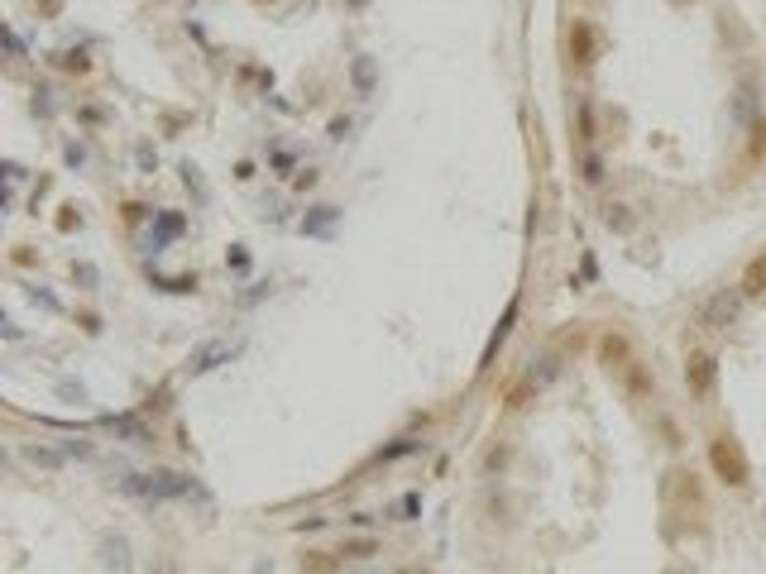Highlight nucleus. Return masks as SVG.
Segmentation results:
<instances>
[{
	"mask_svg": "<svg viewBox=\"0 0 766 574\" xmlns=\"http://www.w3.org/2000/svg\"><path fill=\"white\" fill-rule=\"evenodd\" d=\"M340 551H306L302 555V574H336L340 570Z\"/></svg>",
	"mask_w": 766,
	"mask_h": 574,
	"instance_id": "12",
	"label": "nucleus"
},
{
	"mask_svg": "<svg viewBox=\"0 0 766 574\" xmlns=\"http://www.w3.org/2000/svg\"><path fill=\"white\" fill-rule=\"evenodd\" d=\"M5 44H10V53H15V58H24V44H20L15 30H5Z\"/></svg>",
	"mask_w": 766,
	"mask_h": 574,
	"instance_id": "23",
	"label": "nucleus"
},
{
	"mask_svg": "<svg viewBox=\"0 0 766 574\" xmlns=\"http://www.w3.org/2000/svg\"><path fill=\"white\" fill-rule=\"evenodd\" d=\"M120 493H130L139 502H163V498H192L197 493V479L177 469H149V474H125Z\"/></svg>",
	"mask_w": 766,
	"mask_h": 574,
	"instance_id": "1",
	"label": "nucleus"
},
{
	"mask_svg": "<svg viewBox=\"0 0 766 574\" xmlns=\"http://www.w3.org/2000/svg\"><path fill=\"white\" fill-rule=\"evenodd\" d=\"M173 235H183V216H159V240H173Z\"/></svg>",
	"mask_w": 766,
	"mask_h": 574,
	"instance_id": "20",
	"label": "nucleus"
},
{
	"mask_svg": "<svg viewBox=\"0 0 766 574\" xmlns=\"http://www.w3.org/2000/svg\"><path fill=\"white\" fill-rule=\"evenodd\" d=\"M598 359L608 364V373H628L633 364H637V355H633V345H628V335H604V340H598Z\"/></svg>",
	"mask_w": 766,
	"mask_h": 574,
	"instance_id": "6",
	"label": "nucleus"
},
{
	"mask_svg": "<svg viewBox=\"0 0 766 574\" xmlns=\"http://www.w3.org/2000/svg\"><path fill=\"white\" fill-rule=\"evenodd\" d=\"M737 287H743V297H747V302L766 297V249H762V254H757V259H752L747 269H743V278H737Z\"/></svg>",
	"mask_w": 766,
	"mask_h": 574,
	"instance_id": "10",
	"label": "nucleus"
},
{
	"mask_svg": "<svg viewBox=\"0 0 766 574\" xmlns=\"http://www.w3.org/2000/svg\"><path fill=\"white\" fill-rule=\"evenodd\" d=\"M743 306H747L743 287H719L714 297L700 306V326H704V330H728V326H737Z\"/></svg>",
	"mask_w": 766,
	"mask_h": 574,
	"instance_id": "3",
	"label": "nucleus"
},
{
	"mask_svg": "<svg viewBox=\"0 0 766 574\" xmlns=\"http://www.w3.org/2000/svg\"><path fill=\"white\" fill-rule=\"evenodd\" d=\"M417 508H422V498H417V493H408V498H402V502H398V512H402V522H408V517H412Z\"/></svg>",
	"mask_w": 766,
	"mask_h": 574,
	"instance_id": "21",
	"label": "nucleus"
},
{
	"mask_svg": "<svg viewBox=\"0 0 766 574\" xmlns=\"http://www.w3.org/2000/svg\"><path fill=\"white\" fill-rule=\"evenodd\" d=\"M340 555H345V560H369V555H379V541H374V536L345 541V545H340Z\"/></svg>",
	"mask_w": 766,
	"mask_h": 574,
	"instance_id": "17",
	"label": "nucleus"
},
{
	"mask_svg": "<svg viewBox=\"0 0 766 574\" xmlns=\"http://www.w3.org/2000/svg\"><path fill=\"white\" fill-rule=\"evenodd\" d=\"M512 321H518V297L508 302V312H503V321H498V326H494V335H489V345H484V355H479V373H489V369H494V359H498V349H503V340H508Z\"/></svg>",
	"mask_w": 766,
	"mask_h": 574,
	"instance_id": "8",
	"label": "nucleus"
},
{
	"mask_svg": "<svg viewBox=\"0 0 766 574\" xmlns=\"http://www.w3.org/2000/svg\"><path fill=\"white\" fill-rule=\"evenodd\" d=\"M747 158L757 163V158H766V120H757L752 124V149H747Z\"/></svg>",
	"mask_w": 766,
	"mask_h": 574,
	"instance_id": "18",
	"label": "nucleus"
},
{
	"mask_svg": "<svg viewBox=\"0 0 766 574\" xmlns=\"http://www.w3.org/2000/svg\"><path fill=\"white\" fill-rule=\"evenodd\" d=\"M63 67H73V73H87V58H82V53H67Z\"/></svg>",
	"mask_w": 766,
	"mask_h": 574,
	"instance_id": "22",
	"label": "nucleus"
},
{
	"mask_svg": "<svg viewBox=\"0 0 766 574\" xmlns=\"http://www.w3.org/2000/svg\"><path fill=\"white\" fill-rule=\"evenodd\" d=\"M125 220H130V226H134V220H144V206L130 201V206H125Z\"/></svg>",
	"mask_w": 766,
	"mask_h": 574,
	"instance_id": "24",
	"label": "nucleus"
},
{
	"mask_svg": "<svg viewBox=\"0 0 766 574\" xmlns=\"http://www.w3.org/2000/svg\"><path fill=\"white\" fill-rule=\"evenodd\" d=\"M355 87L365 91V96L374 91V63H369V58H359V63H355Z\"/></svg>",
	"mask_w": 766,
	"mask_h": 574,
	"instance_id": "19",
	"label": "nucleus"
},
{
	"mask_svg": "<svg viewBox=\"0 0 766 574\" xmlns=\"http://www.w3.org/2000/svg\"><path fill=\"white\" fill-rule=\"evenodd\" d=\"M580 177L590 182V187H598V182H604V158H598L594 149H584V158H580Z\"/></svg>",
	"mask_w": 766,
	"mask_h": 574,
	"instance_id": "16",
	"label": "nucleus"
},
{
	"mask_svg": "<svg viewBox=\"0 0 766 574\" xmlns=\"http://www.w3.org/2000/svg\"><path fill=\"white\" fill-rule=\"evenodd\" d=\"M575 124H580V144L590 149L594 144V106H590V96H575Z\"/></svg>",
	"mask_w": 766,
	"mask_h": 574,
	"instance_id": "14",
	"label": "nucleus"
},
{
	"mask_svg": "<svg viewBox=\"0 0 766 574\" xmlns=\"http://www.w3.org/2000/svg\"><path fill=\"white\" fill-rule=\"evenodd\" d=\"M604 226H608L613 235H633V230H637L633 206H623V201H604Z\"/></svg>",
	"mask_w": 766,
	"mask_h": 574,
	"instance_id": "11",
	"label": "nucleus"
},
{
	"mask_svg": "<svg viewBox=\"0 0 766 574\" xmlns=\"http://www.w3.org/2000/svg\"><path fill=\"white\" fill-rule=\"evenodd\" d=\"M24 459H30L34 469H63L67 450H48V445H24Z\"/></svg>",
	"mask_w": 766,
	"mask_h": 574,
	"instance_id": "13",
	"label": "nucleus"
},
{
	"mask_svg": "<svg viewBox=\"0 0 766 574\" xmlns=\"http://www.w3.org/2000/svg\"><path fill=\"white\" fill-rule=\"evenodd\" d=\"M106 426L116 431V436H130L134 445H149V431H144V422H134V416H110Z\"/></svg>",
	"mask_w": 766,
	"mask_h": 574,
	"instance_id": "15",
	"label": "nucleus"
},
{
	"mask_svg": "<svg viewBox=\"0 0 766 574\" xmlns=\"http://www.w3.org/2000/svg\"><path fill=\"white\" fill-rule=\"evenodd\" d=\"M570 58H575L580 67H590L598 58V39H594V24L590 20H575L570 24Z\"/></svg>",
	"mask_w": 766,
	"mask_h": 574,
	"instance_id": "7",
	"label": "nucleus"
},
{
	"mask_svg": "<svg viewBox=\"0 0 766 574\" xmlns=\"http://www.w3.org/2000/svg\"><path fill=\"white\" fill-rule=\"evenodd\" d=\"M149 574H177V565H173V560H159V565H153Z\"/></svg>",
	"mask_w": 766,
	"mask_h": 574,
	"instance_id": "25",
	"label": "nucleus"
},
{
	"mask_svg": "<svg viewBox=\"0 0 766 574\" xmlns=\"http://www.w3.org/2000/svg\"><path fill=\"white\" fill-rule=\"evenodd\" d=\"M96 551H101V565L110 574H130V541H125V536H110V531H106V536L96 541Z\"/></svg>",
	"mask_w": 766,
	"mask_h": 574,
	"instance_id": "9",
	"label": "nucleus"
},
{
	"mask_svg": "<svg viewBox=\"0 0 766 574\" xmlns=\"http://www.w3.org/2000/svg\"><path fill=\"white\" fill-rule=\"evenodd\" d=\"M709 465H714V474L728 488H747V479H752V465H747L743 445H737L733 436H714V441H709Z\"/></svg>",
	"mask_w": 766,
	"mask_h": 574,
	"instance_id": "2",
	"label": "nucleus"
},
{
	"mask_svg": "<svg viewBox=\"0 0 766 574\" xmlns=\"http://www.w3.org/2000/svg\"><path fill=\"white\" fill-rule=\"evenodd\" d=\"M398 574H431V570H417V565H402Z\"/></svg>",
	"mask_w": 766,
	"mask_h": 574,
	"instance_id": "26",
	"label": "nucleus"
},
{
	"mask_svg": "<svg viewBox=\"0 0 766 574\" xmlns=\"http://www.w3.org/2000/svg\"><path fill=\"white\" fill-rule=\"evenodd\" d=\"M235 355V345H226V340H206V345H197L187 355V364L183 369L192 373V378H202V373H211V369H220V364H226Z\"/></svg>",
	"mask_w": 766,
	"mask_h": 574,
	"instance_id": "5",
	"label": "nucleus"
},
{
	"mask_svg": "<svg viewBox=\"0 0 766 574\" xmlns=\"http://www.w3.org/2000/svg\"><path fill=\"white\" fill-rule=\"evenodd\" d=\"M685 383H690L694 398H709V393H714V383H719V359L709 355V349H694V355L685 359Z\"/></svg>",
	"mask_w": 766,
	"mask_h": 574,
	"instance_id": "4",
	"label": "nucleus"
}]
</instances>
